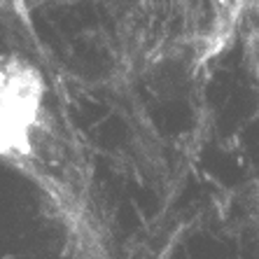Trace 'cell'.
Returning a JSON list of instances; mask_svg holds the SVG:
<instances>
[{
	"instance_id": "obj_1",
	"label": "cell",
	"mask_w": 259,
	"mask_h": 259,
	"mask_svg": "<svg viewBox=\"0 0 259 259\" xmlns=\"http://www.w3.org/2000/svg\"><path fill=\"white\" fill-rule=\"evenodd\" d=\"M40 112V82L33 68L0 61V152L26 150Z\"/></svg>"
}]
</instances>
